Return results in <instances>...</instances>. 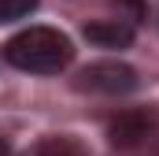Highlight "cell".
I'll return each mask as SVG.
<instances>
[{
  "label": "cell",
  "instance_id": "obj_6",
  "mask_svg": "<svg viewBox=\"0 0 159 156\" xmlns=\"http://www.w3.org/2000/svg\"><path fill=\"white\" fill-rule=\"evenodd\" d=\"M37 7V0H0V22H15L22 15H30Z\"/></svg>",
  "mask_w": 159,
  "mask_h": 156
},
{
  "label": "cell",
  "instance_id": "obj_7",
  "mask_svg": "<svg viewBox=\"0 0 159 156\" xmlns=\"http://www.w3.org/2000/svg\"><path fill=\"white\" fill-rule=\"evenodd\" d=\"M0 156H11V153H7V149H4V145H0Z\"/></svg>",
  "mask_w": 159,
  "mask_h": 156
},
{
  "label": "cell",
  "instance_id": "obj_3",
  "mask_svg": "<svg viewBox=\"0 0 159 156\" xmlns=\"http://www.w3.org/2000/svg\"><path fill=\"white\" fill-rule=\"evenodd\" d=\"M152 126H156V119L148 112H126L111 123V141L115 145H137L152 134Z\"/></svg>",
  "mask_w": 159,
  "mask_h": 156
},
{
  "label": "cell",
  "instance_id": "obj_1",
  "mask_svg": "<svg viewBox=\"0 0 159 156\" xmlns=\"http://www.w3.org/2000/svg\"><path fill=\"white\" fill-rule=\"evenodd\" d=\"M74 56V45L67 34L52 26H30L4 45V60L26 75H59Z\"/></svg>",
  "mask_w": 159,
  "mask_h": 156
},
{
  "label": "cell",
  "instance_id": "obj_4",
  "mask_svg": "<svg viewBox=\"0 0 159 156\" xmlns=\"http://www.w3.org/2000/svg\"><path fill=\"white\" fill-rule=\"evenodd\" d=\"M85 37L93 41V45H104V48H122V45L133 41V26L129 22H119V19L93 22V26H85Z\"/></svg>",
  "mask_w": 159,
  "mask_h": 156
},
{
  "label": "cell",
  "instance_id": "obj_5",
  "mask_svg": "<svg viewBox=\"0 0 159 156\" xmlns=\"http://www.w3.org/2000/svg\"><path fill=\"white\" fill-rule=\"evenodd\" d=\"M34 156H89V153L81 149V141H74V138H44Z\"/></svg>",
  "mask_w": 159,
  "mask_h": 156
},
{
  "label": "cell",
  "instance_id": "obj_2",
  "mask_svg": "<svg viewBox=\"0 0 159 156\" xmlns=\"http://www.w3.org/2000/svg\"><path fill=\"white\" fill-rule=\"evenodd\" d=\"M81 93H104V97H119V93H129L137 85V71L129 63H119V60H100V63H89L78 75Z\"/></svg>",
  "mask_w": 159,
  "mask_h": 156
}]
</instances>
